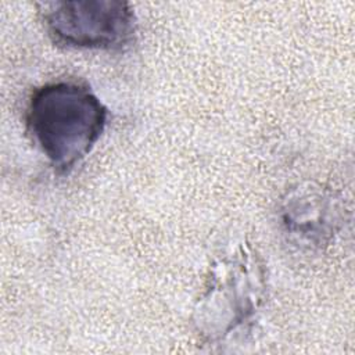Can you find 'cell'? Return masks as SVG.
I'll use <instances>...</instances> for the list:
<instances>
[{
    "mask_svg": "<svg viewBox=\"0 0 355 355\" xmlns=\"http://www.w3.org/2000/svg\"><path fill=\"white\" fill-rule=\"evenodd\" d=\"M279 218L290 240L302 247L320 248L340 232L344 207L331 189L306 183L287 193L280 204Z\"/></svg>",
    "mask_w": 355,
    "mask_h": 355,
    "instance_id": "277c9868",
    "label": "cell"
},
{
    "mask_svg": "<svg viewBox=\"0 0 355 355\" xmlns=\"http://www.w3.org/2000/svg\"><path fill=\"white\" fill-rule=\"evenodd\" d=\"M40 15L53 43L67 49L119 51L136 36L135 12L122 0H55Z\"/></svg>",
    "mask_w": 355,
    "mask_h": 355,
    "instance_id": "3957f363",
    "label": "cell"
},
{
    "mask_svg": "<svg viewBox=\"0 0 355 355\" xmlns=\"http://www.w3.org/2000/svg\"><path fill=\"white\" fill-rule=\"evenodd\" d=\"M266 301L262 259L247 243H236L215 258L193 312V324L207 345H227L254 327Z\"/></svg>",
    "mask_w": 355,
    "mask_h": 355,
    "instance_id": "7a4b0ae2",
    "label": "cell"
},
{
    "mask_svg": "<svg viewBox=\"0 0 355 355\" xmlns=\"http://www.w3.org/2000/svg\"><path fill=\"white\" fill-rule=\"evenodd\" d=\"M108 110L83 83L58 80L33 92L25 122L32 143L58 173L82 162L103 136Z\"/></svg>",
    "mask_w": 355,
    "mask_h": 355,
    "instance_id": "6da1fadb",
    "label": "cell"
}]
</instances>
